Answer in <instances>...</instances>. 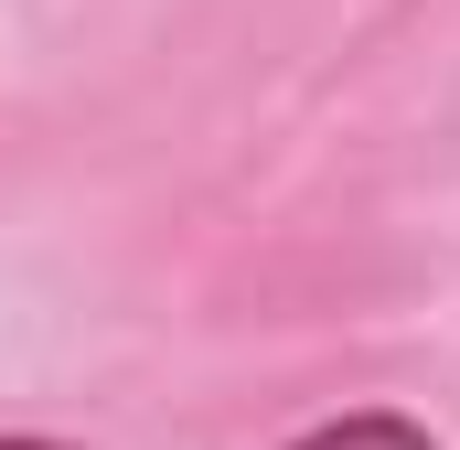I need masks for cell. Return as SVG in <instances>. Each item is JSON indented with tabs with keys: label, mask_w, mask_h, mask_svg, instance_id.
I'll use <instances>...</instances> for the list:
<instances>
[{
	"label": "cell",
	"mask_w": 460,
	"mask_h": 450,
	"mask_svg": "<svg viewBox=\"0 0 460 450\" xmlns=\"http://www.w3.org/2000/svg\"><path fill=\"white\" fill-rule=\"evenodd\" d=\"M0 450H43V440H0Z\"/></svg>",
	"instance_id": "cell-2"
},
{
	"label": "cell",
	"mask_w": 460,
	"mask_h": 450,
	"mask_svg": "<svg viewBox=\"0 0 460 450\" xmlns=\"http://www.w3.org/2000/svg\"><path fill=\"white\" fill-rule=\"evenodd\" d=\"M289 450H439L418 418H385V408H364V418H332V429H311V440H289Z\"/></svg>",
	"instance_id": "cell-1"
}]
</instances>
